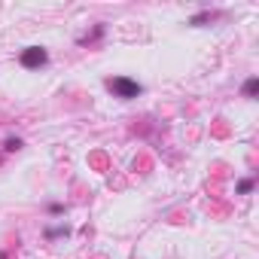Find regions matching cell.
Masks as SVG:
<instances>
[{
  "label": "cell",
  "instance_id": "3957f363",
  "mask_svg": "<svg viewBox=\"0 0 259 259\" xmlns=\"http://www.w3.org/2000/svg\"><path fill=\"white\" fill-rule=\"evenodd\" d=\"M217 16H220V13H210V10H204V13H198V16H192V19H189V25H192V28H201L204 22H213Z\"/></svg>",
  "mask_w": 259,
  "mask_h": 259
},
{
  "label": "cell",
  "instance_id": "277c9868",
  "mask_svg": "<svg viewBox=\"0 0 259 259\" xmlns=\"http://www.w3.org/2000/svg\"><path fill=\"white\" fill-rule=\"evenodd\" d=\"M253 189H256V180H253V177H244V180H238V186H235L238 195H250Z\"/></svg>",
  "mask_w": 259,
  "mask_h": 259
},
{
  "label": "cell",
  "instance_id": "6da1fadb",
  "mask_svg": "<svg viewBox=\"0 0 259 259\" xmlns=\"http://www.w3.org/2000/svg\"><path fill=\"white\" fill-rule=\"evenodd\" d=\"M104 85H107L116 98H122V101H132V98H138V95L144 92V85H141L138 79H132V76H110Z\"/></svg>",
  "mask_w": 259,
  "mask_h": 259
},
{
  "label": "cell",
  "instance_id": "8992f818",
  "mask_svg": "<svg viewBox=\"0 0 259 259\" xmlns=\"http://www.w3.org/2000/svg\"><path fill=\"white\" fill-rule=\"evenodd\" d=\"M241 92H244V98H256V92H259V79H256V76H250V79L241 85Z\"/></svg>",
  "mask_w": 259,
  "mask_h": 259
},
{
  "label": "cell",
  "instance_id": "5b68a950",
  "mask_svg": "<svg viewBox=\"0 0 259 259\" xmlns=\"http://www.w3.org/2000/svg\"><path fill=\"white\" fill-rule=\"evenodd\" d=\"M101 34H104V25H95V31H92V34L79 37V46H92L95 40H101Z\"/></svg>",
  "mask_w": 259,
  "mask_h": 259
},
{
  "label": "cell",
  "instance_id": "ba28073f",
  "mask_svg": "<svg viewBox=\"0 0 259 259\" xmlns=\"http://www.w3.org/2000/svg\"><path fill=\"white\" fill-rule=\"evenodd\" d=\"M4 150H7V153H19V150H22V141H19V138H7Z\"/></svg>",
  "mask_w": 259,
  "mask_h": 259
},
{
  "label": "cell",
  "instance_id": "30bf717a",
  "mask_svg": "<svg viewBox=\"0 0 259 259\" xmlns=\"http://www.w3.org/2000/svg\"><path fill=\"white\" fill-rule=\"evenodd\" d=\"M0 259H7V253H0Z\"/></svg>",
  "mask_w": 259,
  "mask_h": 259
},
{
  "label": "cell",
  "instance_id": "7a4b0ae2",
  "mask_svg": "<svg viewBox=\"0 0 259 259\" xmlns=\"http://www.w3.org/2000/svg\"><path fill=\"white\" fill-rule=\"evenodd\" d=\"M49 61V52L43 49V46H28L22 55H19V64L25 67V70H37V67H43Z\"/></svg>",
  "mask_w": 259,
  "mask_h": 259
},
{
  "label": "cell",
  "instance_id": "9c48e42d",
  "mask_svg": "<svg viewBox=\"0 0 259 259\" xmlns=\"http://www.w3.org/2000/svg\"><path fill=\"white\" fill-rule=\"evenodd\" d=\"M46 210H49L52 217H61V213H64V204H61V201H52V204H49Z\"/></svg>",
  "mask_w": 259,
  "mask_h": 259
},
{
  "label": "cell",
  "instance_id": "52a82bcc",
  "mask_svg": "<svg viewBox=\"0 0 259 259\" xmlns=\"http://www.w3.org/2000/svg\"><path fill=\"white\" fill-rule=\"evenodd\" d=\"M70 235V229L67 226H52V229H46V241H55V238H67Z\"/></svg>",
  "mask_w": 259,
  "mask_h": 259
}]
</instances>
